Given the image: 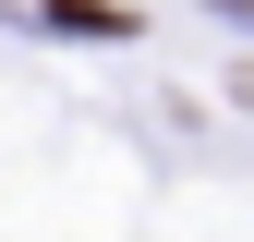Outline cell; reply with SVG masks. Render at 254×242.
<instances>
[{
	"label": "cell",
	"mask_w": 254,
	"mask_h": 242,
	"mask_svg": "<svg viewBox=\"0 0 254 242\" xmlns=\"http://www.w3.org/2000/svg\"><path fill=\"white\" fill-rule=\"evenodd\" d=\"M61 37H133V12H109V0H73V12H61Z\"/></svg>",
	"instance_id": "6da1fadb"
}]
</instances>
